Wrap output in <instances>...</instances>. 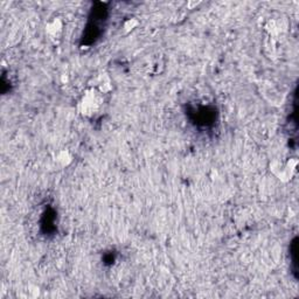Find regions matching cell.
I'll use <instances>...</instances> for the list:
<instances>
[{"instance_id": "1", "label": "cell", "mask_w": 299, "mask_h": 299, "mask_svg": "<svg viewBox=\"0 0 299 299\" xmlns=\"http://www.w3.org/2000/svg\"><path fill=\"white\" fill-rule=\"evenodd\" d=\"M102 103H103L102 93L95 88H92L82 96L80 103H78V110L82 115L87 117L93 116L96 112H98Z\"/></svg>"}, {"instance_id": "2", "label": "cell", "mask_w": 299, "mask_h": 299, "mask_svg": "<svg viewBox=\"0 0 299 299\" xmlns=\"http://www.w3.org/2000/svg\"><path fill=\"white\" fill-rule=\"evenodd\" d=\"M298 165V160L292 158L289 159L285 164L280 163V161L275 160L270 164V169L276 177L282 181H289L292 178L296 171V167Z\"/></svg>"}, {"instance_id": "3", "label": "cell", "mask_w": 299, "mask_h": 299, "mask_svg": "<svg viewBox=\"0 0 299 299\" xmlns=\"http://www.w3.org/2000/svg\"><path fill=\"white\" fill-rule=\"evenodd\" d=\"M63 20L60 17H54L47 22L46 34L51 40H58L63 33Z\"/></svg>"}, {"instance_id": "4", "label": "cell", "mask_w": 299, "mask_h": 299, "mask_svg": "<svg viewBox=\"0 0 299 299\" xmlns=\"http://www.w3.org/2000/svg\"><path fill=\"white\" fill-rule=\"evenodd\" d=\"M73 159H74L73 153L69 151V150H66V149L60 150V151L56 153V155H55V163H56L57 165L61 167L69 166L70 164L73 163Z\"/></svg>"}, {"instance_id": "5", "label": "cell", "mask_w": 299, "mask_h": 299, "mask_svg": "<svg viewBox=\"0 0 299 299\" xmlns=\"http://www.w3.org/2000/svg\"><path fill=\"white\" fill-rule=\"evenodd\" d=\"M95 83H96L95 89H97L101 93H109L111 89H112V87H111L110 78L107 74L98 75L97 77L95 78Z\"/></svg>"}, {"instance_id": "6", "label": "cell", "mask_w": 299, "mask_h": 299, "mask_svg": "<svg viewBox=\"0 0 299 299\" xmlns=\"http://www.w3.org/2000/svg\"><path fill=\"white\" fill-rule=\"evenodd\" d=\"M138 20L136 19V18H131V19L127 20V21L124 22V25H123V31H124V33H130V32H132L134 28L138 26Z\"/></svg>"}]
</instances>
